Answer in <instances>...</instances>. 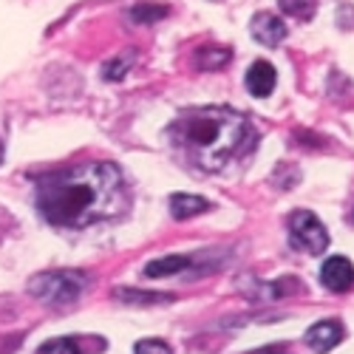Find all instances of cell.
<instances>
[{
    "mask_svg": "<svg viewBox=\"0 0 354 354\" xmlns=\"http://www.w3.org/2000/svg\"><path fill=\"white\" fill-rule=\"evenodd\" d=\"M125 179L116 165L91 162L37 179V210L54 227H85L125 213Z\"/></svg>",
    "mask_w": 354,
    "mask_h": 354,
    "instance_id": "6da1fadb",
    "label": "cell"
},
{
    "mask_svg": "<svg viewBox=\"0 0 354 354\" xmlns=\"http://www.w3.org/2000/svg\"><path fill=\"white\" fill-rule=\"evenodd\" d=\"M170 136L179 156L201 173H221L232 159L252 151L258 139L252 122L232 108L185 111Z\"/></svg>",
    "mask_w": 354,
    "mask_h": 354,
    "instance_id": "7a4b0ae2",
    "label": "cell"
},
{
    "mask_svg": "<svg viewBox=\"0 0 354 354\" xmlns=\"http://www.w3.org/2000/svg\"><path fill=\"white\" fill-rule=\"evenodd\" d=\"M88 275L74 272V270H51V272H40L28 281V295L40 298L46 304H71L88 286Z\"/></svg>",
    "mask_w": 354,
    "mask_h": 354,
    "instance_id": "3957f363",
    "label": "cell"
},
{
    "mask_svg": "<svg viewBox=\"0 0 354 354\" xmlns=\"http://www.w3.org/2000/svg\"><path fill=\"white\" fill-rule=\"evenodd\" d=\"M289 239L298 250H306L312 255L326 252L329 247V232L317 221V216H312L309 210H298L289 216Z\"/></svg>",
    "mask_w": 354,
    "mask_h": 354,
    "instance_id": "277c9868",
    "label": "cell"
},
{
    "mask_svg": "<svg viewBox=\"0 0 354 354\" xmlns=\"http://www.w3.org/2000/svg\"><path fill=\"white\" fill-rule=\"evenodd\" d=\"M320 281H323V286L332 289V292H348L354 286V267H351V261L343 258V255L329 258L326 263H323V270H320Z\"/></svg>",
    "mask_w": 354,
    "mask_h": 354,
    "instance_id": "5b68a950",
    "label": "cell"
},
{
    "mask_svg": "<svg viewBox=\"0 0 354 354\" xmlns=\"http://www.w3.org/2000/svg\"><path fill=\"white\" fill-rule=\"evenodd\" d=\"M250 32L263 46H278L286 37V23L281 17H275V15H270V12H258L252 17V23H250Z\"/></svg>",
    "mask_w": 354,
    "mask_h": 354,
    "instance_id": "8992f818",
    "label": "cell"
},
{
    "mask_svg": "<svg viewBox=\"0 0 354 354\" xmlns=\"http://www.w3.org/2000/svg\"><path fill=\"white\" fill-rule=\"evenodd\" d=\"M340 340H343V326H340L337 320H320V323H315V326L306 332V343H309L317 354L332 351Z\"/></svg>",
    "mask_w": 354,
    "mask_h": 354,
    "instance_id": "52a82bcc",
    "label": "cell"
},
{
    "mask_svg": "<svg viewBox=\"0 0 354 354\" xmlns=\"http://www.w3.org/2000/svg\"><path fill=\"white\" fill-rule=\"evenodd\" d=\"M275 82H278V74H275L272 63L258 60V63L250 66V71H247V91L252 97H270Z\"/></svg>",
    "mask_w": 354,
    "mask_h": 354,
    "instance_id": "ba28073f",
    "label": "cell"
},
{
    "mask_svg": "<svg viewBox=\"0 0 354 354\" xmlns=\"http://www.w3.org/2000/svg\"><path fill=\"white\" fill-rule=\"evenodd\" d=\"M204 210H210V204L207 198H201V196H190V193H176L170 198V213L176 221H185L190 216H198Z\"/></svg>",
    "mask_w": 354,
    "mask_h": 354,
    "instance_id": "9c48e42d",
    "label": "cell"
},
{
    "mask_svg": "<svg viewBox=\"0 0 354 354\" xmlns=\"http://www.w3.org/2000/svg\"><path fill=\"white\" fill-rule=\"evenodd\" d=\"M190 267V258L185 255H170V258H159V261H151L145 267V275L147 278H167V275H176V272H185Z\"/></svg>",
    "mask_w": 354,
    "mask_h": 354,
    "instance_id": "30bf717a",
    "label": "cell"
},
{
    "mask_svg": "<svg viewBox=\"0 0 354 354\" xmlns=\"http://www.w3.org/2000/svg\"><path fill=\"white\" fill-rule=\"evenodd\" d=\"M278 6L283 15L298 17V20H309L317 9V0H278Z\"/></svg>",
    "mask_w": 354,
    "mask_h": 354,
    "instance_id": "8fae6325",
    "label": "cell"
},
{
    "mask_svg": "<svg viewBox=\"0 0 354 354\" xmlns=\"http://www.w3.org/2000/svg\"><path fill=\"white\" fill-rule=\"evenodd\" d=\"M165 15H167V6L162 3H139L131 9V17L136 23H153V20H162Z\"/></svg>",
    "mask_w": 354,
    "mask_h": 354,
    "instance_id": "7c38bea8",
    "label": "cell"
},
{
    "mask_svg": "<svg viewBox=\"0 0 354 354\" xmlns=\"http://www.w3.org/2000/svg\"><path fill=\"white\" fill-rule=\"evenodd\" d=\"M230 63V51L227 48H204L198 51V68H221Z\"/></svg>",
    "mask_w": 354,
    "mask_h": 354,
    "instance_id": "4fadbf2b",
    "label": "cell"
},
{
    "mask_svg": "<svg viewBox=\"0 0 354 354\" xmlns=\"http://www.w3.org/2000/svg\"><path fill=\"white\" fill-rule=\"evenodd\" d=\"M37 354H80L74 337H54L37 348Z\"/></svg>",
    "mask_w": 354,
    "mask_h": 354,
    "instance_id": "5bb4252c",
    "label": "cell"
},
{
    "mask_svg": "<svg viewBox=\"0 0 354 354\" xmlns=\"http://www.w3.org/2000/svg\"><path fill=\"white\" fill-rule=\"evenodd\" d=\"M131 66H133V54H122V57H116V60H111L102 74H105V80H122Z\"/></svg>",
    "mask_w": 354,
    "mask_h": 354,
    "instance_id": "9a60e30c",
    "label": "cell"
},
{
    "mask_svg": "<svg viewBox=\"0 0 354 354\" xmlns=\"http://www.w3.org/2000/svg\"><path fill=\"white\" fill-rule=\"evenodd\" d=\"M133 351L136 354H173V348L165 340H139Z\"/></svg>",
    "mask_w": 354,
    "mask_h": 354,
    "instance_id": "2e32d148",
    "label": "cell"
},
{
    "mask_svg": "<svg viewBox=\"0 0 354 354\" xmlns=\"http://www.w3.org/2000/svg\"><path fill=\"white\" fill-rule=\"evenodd\" d=\"M258 354H286L281 346H270V348H263V351H258Z\"/></svg>",
    "mask_w": 354,
    "mask_h": 354,
    "instance_id": "e0dca14e",
    "label": "cell"
},
{
    "mask_svg": "<svg viewBox=\"0 0 354 354\" xmlns=\"http://www.w3.org/2000/svg\"><path fill=\"white\" fill-rule=\"evenodd\" d=\"M0 159H3V145H0Z\"/></svg>",
    "mask_w": 354,
    "mask_h": 354,
    "instance_id": "ac0fdd59",
    "label": "cell"
}]
</instances>
